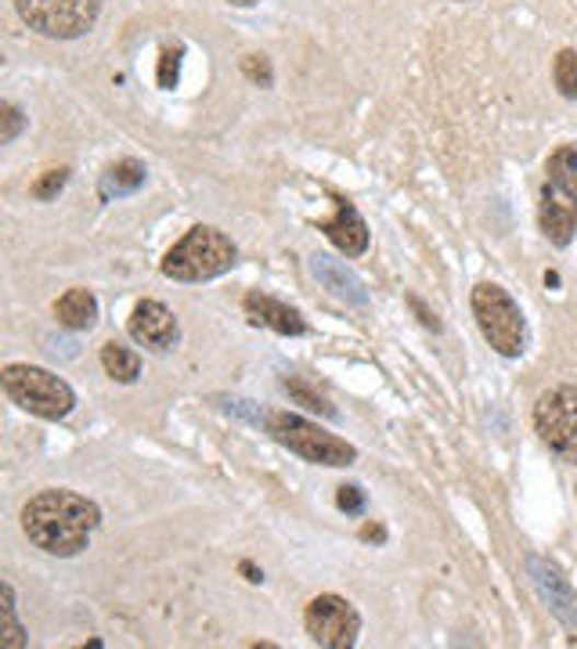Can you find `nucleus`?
<instances>
[{
	"mask_svg": "<svg viewBox=\"0 0 577 649\" xmlns=\"http://www.w3.org/2000/svg\"><path fill=\"white\" fill-rule=\"evenodd\" d=\"M22 642V628H19V617H15V592H11V584H4V646L8 649H19Z\"/></svg>",
	"mask_w": 577,
	"mask_h": 649,
	"instance_id": "aec40b11",
	"label": "nucleus"
},
{
	"mask_svg": "<svg viewBox=\"0 0 577 649\" xmlns=\"http://www.w3.org/2000/svg\"><path fill=\"white\" fill-rule=\"evenodd\" d=\"M264 426L281 447H289L292 455L314 462V466H336L339 469V466H354V458H358L354 444H347L336 433L322 430L311 419L292 415V411H272V415H264Z\"/></svg>",
	"mask_w": 577,
	"mask_h": 649,
	"instance_id": "20e7f679",
	"label": "nucleus"
},
{
	"mask_svg": "<svg viewBox=\"0 0 577 649\" xmlns=\"http://www.w3.org/2000/svg\"><path fill=\"white\" fill-rule=\"evenodd\" d=\"M66 181H69V170H66V167L47 170L44 178L33 184V198H41V203H47V198H55L61 189H66Z\"/></svg>",
	"mask_w": 577,
	"mask_h": 649,
	"instance_id": "4be33fe9",
	"label": "nucleus"
},
{
	"mask_svg": "<svg viewBox=\"0 0 577 649\" xmlns=\"http://www.w3.org/2000/svg\"><path fill=\"white\" fill-rule=\"evenodd\" d=\"M311 271H314V278L322 282L328 293H333L336 299H343V304H354V307L368 304V289L361 285L358 274L347 271V264H339V260L325 257V253H314L311 257Z\"/></svg>",
	"mask_w": 577,
	"mask_h": 649,
	"instance_id": "4468645a",
	"label": "nucleus"
},
{
	"mask_svg": "<svg viewBox=\"0 0 577 649\" xmlns=\"http://www.w3.org/2000/svg\"><path fill=\"white\" fill-rule=\"evenodd\" d=\"M412 307H415V310H419V315H423V324H429V329H440V324H437V318L429 315V310H426V307L419 304V299H412Z\"/></svg>",
	"mask_w": 577,
	"mask_h": 649,
	"instance_id": "bb28decb",
	"label": "nucleus"
},
{
	"mask_svg": "<svg viewBox=\"0 0 577 649\" xmlns=\"http://www.w3.org/2000/svg\"><path fill=\"white\" fill-rule=\"evenodd\" d=\"M181 77V47H163V58H159V87L163 91H174Z\"/></svg>",
	"mask_w": 577,
	"mask_h": 649,
	"instance_id": "412c9836",
	"label": "nucleus"
},
{
	"mask_svg": "<svg viewBox=\"0 0 577 649\" xmlns=\"http://www.w3.org/2000/svg\"><path fill=\"white\" fill-rule=\"evenodd\" d=\"M303 624H307V635L325 649H350L354 642H358V631H361L358 610L339 595L311 599V603H307Z\"/></svg>",
	"mask_w": 577,
	"mask_h": 649,
	"instance_id": "1a4fd4ad",
	"label": "nucleus"
},
{
	"mask_svg": "<svg viewBox=\"0 0 577 649\" xmlns=\"http://www.w3.org/2000/svg\"><path fill=\"white\" fill-rule=\"evenodd\" d=\"M235 257H239V249L224 231L210 228V224H199V228H192L166 253L163 274L174 282H210L217 274L235 267Z\"/></svg>",
	"mask_w": 577,
	"mask_h": 649,
	"instance_id": "7ed1b4c3",
	"label": "nucleus"
},
{
	"mask_svg": "<svg viewBox=\"0 0 577 649\" xmlns=\"http://www.w3.org/2000/svg\"><path fill=\"white\" fill-rule=\"evenodd\" d=\"M130 335L141 346H149V351H170V346L177 343L181 329H177V318L170 315L166 304H159V299H141L130 315Z\"/></svg>",
	"mask_w": 577,
	"mask_h": 649,
	"instance_id": "9b49d317",
	"label": "nucleus"
},
{
	"mask_svg": "<svg viewBox=\"0 0 577 649\" xmlns=\"http://www.w3.org/2000/svg\"><path fill=\"white\" fill-rule=\"evenodd\" d=\"M242 72L250 77L253 83H261V87H272V66H267V58L264 55H245L242 58Z\"/></svg>",
	"mask_w": 577,
	"mask_h": 649,
	"instance_id": "393cba45",
	"label": "nucleus"
},
{
	"mask_svg": "<svg viewBox=\"0 0 577 649\" xmlns=\"http://www.w3.org/2000/svg\"><path fill=\"white\" fill-rule=\"evenodd\" d=\"M242 307L253 324H264V329H272L278 335H303L307 332V321L300 310L281 304V299L267 296V293H250L242 299Z\"/></svg>",
	"mask_w": 577,
	"mask_h": 649,
	"instance_id": "f8f14e48",
	"label": "nucleus"
},
{
	"mask_svg": "<svg viewBox=\"0 0 577 649\" xmlns=\"http://www.w3.org/2000/svg\"><path fill=\"white\" fill-rule=\"evenodd\" d=\"M361 538H365V542H383V538H386V531L379 527V523H368V527L361 531Z\"/></svg>",
	"mask_w": 577,
	"mask_h": 649,
	"instance_id": "a878e982",
	"label": "nucleus"
},
{
	"mask_svg": "<svg viewBox=\"0 0 577 649\" xmlns=\"http://www.w3.org/2000/svg\"><path fill=\"white\" fill-rule=\"evenodd\" d=\"M15 8L30 22V30L55 41H72L97 22L102 0H15Z\"/></svg>",
	"mask_w": 577,
	"mask_h": 649,
	"instance_id": "6e6552de",
	"label": "nucleus"
},
{
	"mask_svg": "<svg viewBox=\"0 0 577 649\" xmlns=\"http://www.w3.org/2000/svg\"><path fill=\"white\" fill-rule=\"evenodd\" d=\"M55 318H58L61 329H69V332H88V329H94V321H97V299H94V293H88V289H69L55 304Z\"/></svg>",
	"mask_w": 577,
	"mask_h": 649,
	"instance_id": "2eb2a0df",
	"label": "nucleus"
},
{
	"mask_svg": "<svg viewBox=\"0 0 577 649\" xmlns=\"http://www.w3.org/2000/svg\"><path fill=\"white\" fill-rule=\"evenodd\" d=\"M527 573H531L538 595H542V603L552 614L567 624V628H577V592L570 589V581L563 578V570L542 556H527Z\"/></svg>",
	"mask_w": 577,
	"mask_h": 649,
	"instance_id": "9d476101",
	"label": "nucleus"
},
{
	"mask_svg": "<svg viewBox=\"0 0 577 649\" xmlns=\"http://www.w3.org/2000/svg\"><path fill=\"white\" fill-rule=\"evenodd\" d=\"M102 523V509L77 491H41L22 509V531L47 556H77Z\"/></svg>",
	"mask_w": 577,
	"mask_h": 649,
	"instance_id": "f257e3e1",
	"label": "nucleus"
},
{
	"mask_svg": "<svg viewBox=\"0 0 577 649\" xmlns=\"http://www.w3.org/2000/svg\"><path fill=\"white\" fill-rule=\"evenodd\" d=\"M538 220L552 246H570L577 231V145H563L549 156Z\"/></svg>",
	"mask_w": 577,
	"mask_h": 649,
	"instance_id": "f03ea898",
	"label": "nucleus"
},
{
	"mask_svg": "<svg viewBox=\"0 0 577 649\" xmlns=\"http://www.w3.org/2000/svg\"><path fill=\"white\" fill-rule=\"evenodd\" d=\"M470 304H473V318H476V324H481L484 340L495 346L501 357H520L527 329H523V315H520L517 299L501 289V285L484 282L473 289Z\"/></svg>",
	"mask_w": 577,
	"mask_h": 649,
	"instance_id": "423d86ee",
	"label": "nucleus"
},
{
	"mask_svg": "<svg viewBox=\"0 0 577 649\" xmlns=\"http://www.w3.org/2000/svg\"><path fill=\"white\" fill-rule=\"evenodd\" d=\"M552 77H556L559 94H563V98H574V102H577V55H574V52H559V55H556Z\"/></svg>",
	"mask_w": 577,
	"mask_h": 649,
	"instance_id": "6ab92c4d",
	"label": "nucleus"
},
{
	"mask_svg": "<svg viewBox=\"0 0 577 649\" xmlns=\"http://www.w3.org/2000/svg\"><path fill=\"white\" fill-rule=\"evenodd\" d=\"M0 383H4V394L22 411L41 419H66L72 405H77V394H72L66 379H58L55 372L36 365H8L0 372Z\"/></svg>",
	"mask_w": 577,
	"mask_h": 649,
	"instance_id": "39448f33",
	"label": "nucleus"
},
{
	"mask_svg": "<svg viewBox=\"0 0 577 649\" xmlns=\"http://www.w3.org/2000/svg\"><path fill=\"white\" fill-rule=\"evenodd\" d=\"M102 365L116 383H138V376H141V357L116 340L102 346Z\"/></svg>",
	"mask_w": 577,
	"mask_h": 649,
	"instance_id": "f3484780",
	"label": "nucleus"
},
{
	"mask_svg": "<svg viewBox=\"0 0 577 649\" xmlns=\"http://www.w3.org/2000/svg\"><path fill=\"white\" fill-rule=\"evenodd\" d=\"M318 228L328 235V242H333L343 257H361L368 249V224H365V217L347 203V198H339V195H336V217L322 220Z\"/></svg>",
	"mask_w": 577,
	"mask_h": 649,
	"instance_id": "ddd939ff",
	"label": "nucleus"
},
{
	"mask_svg": "<svg viewBox=\"0 0 577 649\" xmlns=\"http://www.w3.org/2000/svg\"><path fill=\"white\" fill-rule=\"evenodd\" d=\"M231 4H242L245 8V4H256V0H231Z\"/></svg>",
	"mask_w": 577,
	"mask_h": 649,
	"instance_id": "c85d7f7f",
	"label": "nucleus"
},
{
	"mask_svg": "<svg viewBox=\"0 0 577 649\" xmlns=\"http://www.w3.org/2000/svg\"><path fill=\"white\" fill-rule=\"evenodd\" d=\"M534 430L552 455L577 466V386H552L538 397Z\"/></svg>",
	"mask_w": 577,
	"mask_h": 649,
	"instance_id": "0eeeda50",
	"label": "nucleus"
},
{
	"mask_svg": "<svg viewBox=\"0 0 577 649\" xmlns=\"http://www.w3.org/2000/svg\"><path fill=\"white\" fill-rule=\"evenodd\" d=\"M141 184H145V167L138 159H123V162H116V167H108L102 173V195L105 198L130 195V192H138Z\"/></svg>",
	"mask_w": 577,
	"mask_h": 649,
	"instance_id": "dca6fc26",
	"label": "nucleus"
},
{
	"mask_svg": "<svg viewBox=\"0 0 577 649\" xmlns=\"http://www.w3.org/2000/svg\"><path fill=\"white\" fill-rule=\"evenodd\" d=\"M0 119H4V130H0V141L4 145H11L19 137V130L26 127V116H22V112L11 105V102H4L0 105Z\"/></svg>",
	"mask_w": 577,
	"mask_h": 649,
	"instance_id": "b1692460",
	"label": "nucleus"
},
{
	"mask_svg": "<svg viewBox=\"0 0 577 649\" xmlns=\"http://www.w3.org/2000/svg\"><path fill=\"white\" fill-rule=\"evenodd\" d=\"M281 386H286L289 397H292V401H297V405L311 408V411H318V415H325V419H336V408L328 405L325 397L318 394V390H311V386H307L303 379H297V376H286V379H281Z\"/></svg>",
	"mask_w": 577,
	"mask_h": 649,
	"instance_id": "a211bd4d",
	"label": "nucleus"
},
{
	"mask_svg": "<svg viewBox=\"0 0 577 649\" xmlns=\"http://www.w3.org/2000/svg\"><path fill=\"white\" fill-rule=\"evenodd\" d=\"M242 570H245V573H250V581H264V573H256V570H253L250 563H242Z\"/></svg>",
	"mask_w": 577,
	"mask_h": 649,
	"instance_id": "cd10ccee",
	"label": "nucleus"
},
{
	"mask_svg": "<svg viewBox=\"0 0 577 649\" xmlns=\"http://www.w3.org/2000/svg\"><path fill=\"white\" fill-rule=\"evenodd\" d=\"M336 505L347 516H361L365 513V491H361V487H354V483H343L336 491Z\"/></svg>",
	"mask_w": 577,
	"mask_h": 649,
	"instance_id": "5701e85b",
	"label": "nucleus"
}]
</instances>
